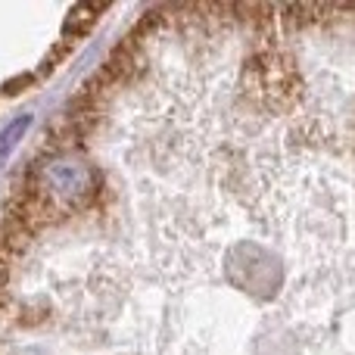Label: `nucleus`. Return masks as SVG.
I'll use <instances>...</instances> for the list:
<instances>
[{
    "label": "nucleus",
    "instance_id": "f257e3e1",
    "mask_svg": "<svg viewBox=\"0 0 355 355\" xmlns=\"http://www.w3.org/2000/svg\"><path fill=\"white\" fill-rule=\"evenodd\" d=\"M28 125H31V116H22V119H16V122H12L3 135H0V162L12 153V147H16L19 141H22V135L28 131Z\"/></svg>",
    "mask_w": 355,
    "mask_h": 355
}]
</instances>
